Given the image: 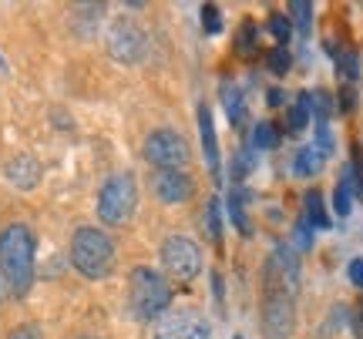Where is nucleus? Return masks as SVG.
Here are the masks:
<instances>
[{
	"label": "nucleus",
	"mask_w": 363,
	"mask_h": 339,
	"mask_svg": "<svg viewBox=\"0 0 363 339\" xmlns=\"http://www.w3.org/2000/svg\"><path fill=\"white\" fill-rule=\"evenodd\" d=\"M252 144H256L259 151L276 148V144H279V131H276V125H272V121H259L256 131H252Z\"/></svg>",
	"instance_id": "20"
},
{
	"label": "nucleus",
	"mask_w": 363,
	"mask_h": 339,
	"mask_svg": "<svg viewBox=\"0 0 363 339\" xmlns=\"http://www.w3.org/2000/svg\"><path fill=\"white\" fill-rule=\"evenodd\" d=\"M350 175H353V192H357V195H363V151H360V144H353Z\"/></svg>",
	"instance_id": "24"
},
{
	"label": "nucleus",
	"mask_w": 363,
	"mask_h": 339,
	"mask_svg": "<svg viewBox=\"0 0 363 339\" xmlns=\"http://www.w3.org/2000/svg\"><path fill=\"white\" fill-rule=\"evenodd\" d=\"M259 51V27L246 21V24L239 27V38H235V54L242 57V61H252Z\"/></svg>",
	"instance_id": "14"
},
{
	"label": "nucleus",
	"mask_w": 363,
	"mask_h": 339,
	"mask_svg": "<svg viewBox=\"0 0 363 339\" xmlns=\"http://www.w3.org/2000/svg\"><path fill=\"white\" fill-rule=\"evenodd\" d=\"M81 339H94V336H81Z\"/></svg>",
	"instance_id": "37"
},
{
	"label": "nucleus",
	"mask_w": 363,
	"mask_h": 339,
	"mask_svg": "<svg viewBox=\"0 0 363 339\" xmlns=\"http://www.w3.org/2000/svg\"><path fill=\"white\" fill-rule=\"evenodd\" d=\"M333 209H337L340 219H347L353 209V175H350V165L343 168V175H340V185L337 192H333Z\"/></svg>",
	"instance_id": "15"
},
{
	"label": "nucleus",
	"mask_w": 363,
	"mask_h": 339,
	"mask_svg": "<svg viewBox=\"0 0 363 339\" xmlns=\"http://www.w3.org/2000/svg\"><path fill=\"white\" fill-rule=\"evenodd\" d=\"M71 265L88 279H104L115 269V242L98 229H78L71 239Z\"/></svg>",
	"instance_id": "3"
},
{
	"label": "nucleus",
	"mask_w": 363,
	"mask_h": 339,
	"mask_svg": "<svg viewBox=\"0 0 363 339\" xmlns=\"http://www.w3.org/2000/svg\"><path fill=\"white\" fill-rule=\"evenodd\" d=\"M11 296V282H7V272H4V265H0V302Z\"/></svg>",
	"instance_id": "35"
},
{
	"label": "nucleus",
	"mask_w": 363,
	"mask_h": 339,
	"mask_svg": "<svg viewBox=\"0 0 363 339\" xmlns=\"http://www.w3.org/2000/svg\"><path fill=\"white\" fill-rule=\"evenodd\" d=\"M347 272H350V282H353V286H360V289H363V259H353Z\"/></svg>",
	"instance_id": "32"
},
{
	"label": "nucleus",
	"mask_w": 363,
	"mask_h": 339,
	"mask_svg": "<svg viewBox=\"0 0 363 339\" xmlns=\"http://www.w3.org/2000/svg\"><path fill=\"white\" fill-rule=\"evenodd\" d=\"M337 67H340V74L343 78H357L360 74V61H357V54H337Z\"/></svg>",
	"instance_id": "28"
},
{
	"label": "nucleus",
	"mask_w": 363,
	"mask_h": 339,
	"mask_svg": "<svg viewBox=\"0 0 363 339\" xmlns=\"http://www.w3.org/2000/svg\"><path fill=\"white\" fill-rule=\"evenodd\" d=\"M269 30H272V38H276L286 47V40H289V30H293V24H289V17H283V13H272Z\"/></svg>",
	"instance_id": "26"
},
{
	"label": "nucleus",
	"mask_w": 363,
	"mask_h": 339,
	"mask_svg": "<svg viewBox=\"0 0 363 339\" xmlns=\"http://www.w3.org/2000/svg\"><path fill=\"white\" fill-rule=\"evenodd\" d=\"M310 98V115L316 117V125H330V115H333V98L330 91H313Z\"/></svg>",
	"instance_id": "19"
},
{
	"label": "nucleus",
	"mask_w": 363,
	"mask_h": 339,
	"mask_svg": "<svg viewBox=\"0 0 363 339\" xmlns=\"http://www.w3.org/2000/svg\"><path fill=\"white\" fill-rule=\"evenodd\" d=\"M148 51V38H145V30L135 21H115L111 30H108V54L121 61V64H138Z\"/></svg>",
	"instance_id": "8"
},
{
	"label": "nucleus",
	"mask_w": 363,
	"mask_h": 339,
	"mask_svg": "<svg viewBox=\"0 0 363 339\" xmlns=\"http://www.w3.org/2000/svg\"><path fill=\"white\" fill-rule=\"evenodd\" d=\"M353 333H357V339H363V299H360V306H357V313H353Z\"/></svg>",
	"instance_id": "33"
},
{
	"label": "nucleus",
	"mask_w": 363,
	"mask_h": 339,
	"mask_svg": "<svg viewBox=\"0 0 363 339\" xmlns=\"http://www.w3.org/2000/svg\"><path fill=\"white\" fill-rule=\"evenodd\" d=\"M235 339H242V336H235Z\"/></svg>",
	"instance_id": "38"
},
{
	"label": "nucleus",
	"mask_w": 363,
	"mask_h": 339,
	"mask_svg": "<svg viewBox=\"0 0 363 339\" xmlns=\"http://www.w3.org/2000/svg\"><path fill=\"white\" fill-rule=\"evenodd\" d=\"M313 229H330V219H326L323 209V195L320 192H306V215H303Z\"/></svg>",
	"instance_id": "18"
},
{
	"label": "nucleus",
	"mask_w": 363,
	"mask_h": 339,
	"mask_svg": "<svg viewBox=\"0 0 363 339\" xmlns=\"http://www.w3.org/2000/svg\"><path fill=\"white\" fill-rule=\"evenodd\" d=\"M296 329V306L289 296L262 292V336L266 339H293Z\"/></svg>",
	"instance_id": "9"
},
{
	"label": "nucleus",
	"mask_w": 363,
	"mask_h": 339,
	"mask_svg": "<svg viewBox=\"0 0 363 339\" xmlns=\"http://www.w3.org/2000/svg\"><path fill=\"white\" fill-rule=\"evenodd\" d=\"M310 229H313V225L306 222V219H299V222H296V246L299 248H310L313 246V232H310Z\"/></svg>",
	"instance_id": "31"
},
{
	"label": "nucleus",
	"mask_w": 363,
	"mask_h": 339,
	"mask_svg": "<svg viewBox=\"0 0 363 339\" xmlns=\"http://www.w3.org/2000/svg\"><path fill=\"white\" fill-rule=\"evenodd\" d=\"M135 205H138V185L131 175H111L104 182L101 195H98V219L104 225H125L131 222L135 215Z\"/></svg>",
	"instance_id": "4"
},
{
	"label": "nucleus",
	"mask_w": 363,
	"mask_h": 339,
	"mask_svg": "<svg viewBox=\"0 0 363 339\" xmlns=\"http://www.w3.org/2000/svg\"><path fill=\"white\" fill-rule=\"evenodd\" d=\"M269 71L272 74H286L289 71V51H286L283 44H276L269 51Z\"/></svg>",
	"instance_id": "23"
},
{
	"label": "nucleus",
	"mask_w": 363,
	"mask_h": 339,
	"mask_svg": "<svg viewBox=\"0 0 363 339\" xmlns=\"http://www.w3.org/2000/svg\"><path fill=\"white\" fill-rule=\"evenodd\" d=\"M306 125H310V98H306V94H299V101L289 108V131L299 134Z\"/></svg>",
	"instance_id": "21"
},
{
	"label": "nucleus",
	"mask_w": 363,
	"mask_h": 339,
	"mask_svg": "<svg viewBox=\"0 0 363 339\" xmlns=\"http://www.w3.org/2000/svg\"><path fill=\"white\" fill-rule=\"evenodd\" d=\"M269 105H272V108L283 105V91H269Z\"/></svg>",
	"instance_id": "36"
},
{
	"label": "nucleus",
	"mask_w": 363,
	"mask_h": 339,
	"mask_svg": "<svg viewBox=\"0 0 363 339\" xmlns=\"http://www.w3.org/2000/svg\"><path fill=\"white\" fill-rule=\"evenodd\" d=\"M199 134H202V151H206L208 171L219 178V138H216V125H212V111H208V105L199 108Z\"/></svg>",
	"instance_id": "12"
},
{
	"label": "nucleus",
	"mask_w": 363,
	"mask_h": 339,
	"mask_svg": "<svg viewBox=\"0 0 363 339\" xmlns=\"http://www.w3.org/2000/svg\"><path fill=\"white\" fill-rule=\"evenodd\" d=\"M262 282L266 289L262 292H279V296H289L296 299L299 292V259L293 246H276L266 259V272H262Z\"/></svg>",
	"instance_id": "5"
},
{
	"label": "nucleus",
	"mask_w": 363,
	"mask_h": 339,
	"mask_svg": "<svg viewBox=\"0 0 363 339\" xmlns=\"http://www.w3.org/2000/svg\"><path fill=\"white\" fill-rule=\"evenodd\" d=\"M289 13H293V24L303 30V34H310V24H313V4L306 0H293L289 4Z\"/></svg>",
	"instance_id": "22"
},
{
	"label": "nucleus",
	"mask_w": 363,
	"mask_h": 339,
	"mask_svg": "<svg viewBox=\"0 0 363 339\" xmlns=\"http://www.w3.org/2000/svg\"><path fill=\"white\" fill-rule=\"evenodd\" d=\"M11 339H40V333H38V329H34V326H21V329H17V333H13Z\"/></svg>",
	"instance_id": "34"
},
{
	"label": "nucleus",
	"mask_w": 363,
	"mask_h": 339,
	"mask_svg": "<svg viewBox=\"0 0 363 339\" xmlns=\"http://www.w3.org/2000/svg\"><path fill=\"white\" fill-rule=\"evenodd\" d=\"M155 339H212V326L195 309H175L155 323Z\"/></svg>",
	"instance_id": "10"
},
{
	"label": "nucleus",
	"mask_w": 363,
	"mask_h": 339,
	"mask_svg": "<svg viewBox=\"0 0 363 339\" xmlns=\"http://www.w3.org/2000/svg\"><path fill=\"white\" fill-rule=\"evenodd\" d=\"M7 178H11V185H17V188H34V185L40 182V165H38V158H30V155H17L7 161Z\"/></svg>",
	"instance_id": "13"
},
{
	"label": "nucleus",
	"mask_w": 363,
	"mask_h": 339,
	"mask_svg": "<svg viewBox=\"0 0 363 339\" xmlns=\"http://www.w3.org/2000/svg\"><path fill=\"white\" fill-rule=\"evenodd\" d=\"M206 222H208V235H212V242H219L222 239V222H219V202H216V198L206 205Z\"/></svg>",
	"instance_id": "25"
},
{
	"label": "nucleus",
	"mask_w": 363,
	"mask_h": 339,
	"mask_svg": "<svg viewBox=\"0 0 363 339\" xmlns=\"http://www.w3.org/2000/svg\"><path fill=\"white\" fill-rule=\"evenodd\" d=\"M316 148L330 155L333 151V134H330V125H316Z\"/></svg>",
	"instance_id": "30"
},
{
	"label": "nucleus",
	"mask_w": 363,
	"mask_h": 339,
	"mask_svg": "<svg viewBox=\"0 0 363 339\" xmlns=\"http://www.w3.org/2000/svg\"><path fill=\"white\" fill-rule=\"evenodd\" d=\"M34 232L27 225H7L0 232V265L13 296H27L34 286Z\"/></svg>",
	"instance_id": "1"
},
{
	"label": "nucleus",
	"mask_w": 363,
	"mask_h": 339,
	"mask_svg": "<svg viewBox=\"0 0 363 339\" xmlns=\"http://www.w3.org/2000/svg\"><path fill=\"white\" fill-rule=\"evenodd\" d=\"M229 215H233V222H235V229L242 235H249V222H246V212H242V202H239V195H229Z\"/></svg>",
	"instance_id": "27"
},
{
	"label": "nucleus",
	"mask_w": 363,
	"mask_h": 339,
	"mask_svg": "<svg viewBox=\"0 0 363 339\" xmlns=\"http://www.w3.org/2000/svg\"><path fill=\"white\" fill-rule=\"evenodd\" d=\"M152 192H155V198L165 202V205H182V202L192 198L195 185L185 171H155V175H152Z\"/></svg>",
	"instance_id": "11"
},
{
	"label": "nucleus",
	"mask_w": 363,
	"mask_h": 339,
	"mask_svg": "<svg viewBox=\"0 0 363 339\" xmlns=\"http://www.w3.org/2000/svg\"><path fill=\"white\" fill-rule=\"evenodd\" d=\"M202 27H206V34H219V30H222L219 11H216L212 4H206V7H202Z\"/></svg>",
	"instance_id": "29"
},
{
	"label": "nucleus",
	"mask_w": 363,
	"mask_h": 339,
	"mask_svg": "<svg viewBox=\"0 0 363 339\" xmlns=\"http://www.w3.org/2000/svg\"><path fill=\"white\" fill-rule=\"evenodd\" d=\"M145 158L158 171H179L189 161V142L182 138L179 131L158 128L145 138Z\"/></svg>",
	"instance_id": "6"
},
{
	"label": "nucleus",
	"mask_w": 363,
	"mask_h": 339,
	"mask_svg": "<svg viewBox=\"0 0 363 339\" xmlns=\"http://www.w3.org/2000/svg\"><path fill=\"white\" fill-rule=\"evenodd\" d=\"M222 101H225V111H229V121L239 128V125L246 121V105H242V94H239V88H235V84H229V81H222Z\"/></svg>",
	"instance_id": "16"
},
{
	"label": "nucleus",
	"mask_w": 363,
	"mask_h": 339,
	"mask_svg": "<svg viewBox=\"0 0 363 339\" xmlns=\"http://www.w3.org/2000/svg\"><path fill=\"white\" fill-rule=\"evenodd\" d=\"M326 155L316 148V144H306L303 151L296 155V175H303V178H310V175H316V171L323 168Z\"/></svg>",
	"instance_id": "17"
},
{
	"label": "nucleus",
	"mask_w": 363,
	"mask_h": 339,
	"mask_svg": "<svg viewBox=\"0 0 363 339\" xmlns=\"http://www.w3.org/2000/svg\"><path fill=\"white\" fill-rule=\"evenodd\" d=\"M128 306H131V316L142 319V323L162 319L172 306V286L165 282V275L155 272V269H145V265L135 269L128 286Z\"/></svg>",
	"instance_id": "2"
},
{
	"label": "nucleus",
	"mask_w": 363,
	"mask_h": 339,
	"mask_svg": "<svg viewBox=\"0 0 363 339\" xmlns=\"http://www.w3.org/2000/svg\"><path fill=\"white\" fill-rule=\"evenodd\" d=\"M162 265H165V272L175 282H192L195 275L202 272V252H199V246H195L192 239L172 235V239H165V246H162Z\"/></svg>",
	"instance_id": "7"
}]
</instances>
